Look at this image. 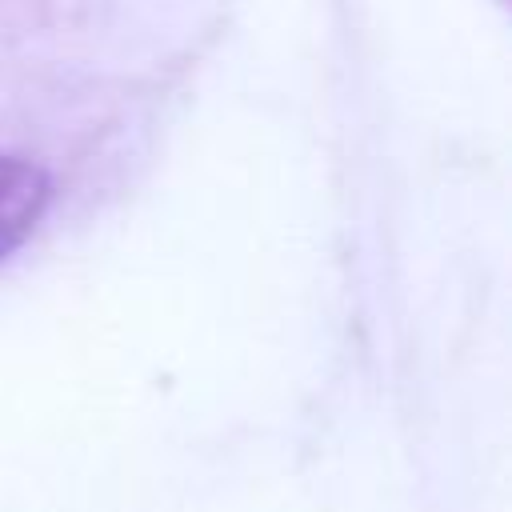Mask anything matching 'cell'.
I'll list each match as a JSON object with an SVG mask.
<instances>
[{
  "instance_id": "6da1fadb",
  "label": "cell",
  "mask_w": 512,
  "mask_h": 512,
  "mask_svg": "<svg viewBox=\"0 0 512 512\" xmlns=\"http://www.w3.org/2000/svg\"><path fill=\"white\" fill-rule=\"evenodd\" d=\"M52 200V180L40 164L0 156V260L16 252L40 224Z\"/></svg>"
}]
</instances>
